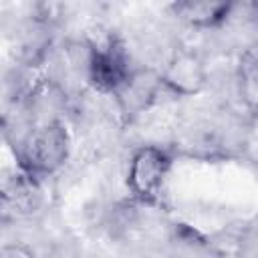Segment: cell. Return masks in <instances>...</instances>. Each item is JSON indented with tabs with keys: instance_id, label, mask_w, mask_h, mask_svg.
I'll return each instance as SVG.
<instances>
[{
	"instance_id": "obj_2",
	"label": "cell",
	"mask_w": 258,
	"mask_h": 258,
	"mask_svg": "<svg viewBox=\"0 0 258 258\" xmlns=\"http://www.w3.org/2000/svg\"><path fill=\"white\" fill-rule=\"evenodd\" d=\"M173 157L171 151L159 143L137 145L127 161L125 183L133 202L143 206H153L159 202Z\"/></svg>"
},
{
	"instance_id": "obj_6",
	"label": "cell",
	"mask_w": 258,
	"mask_h": 258,
	"mask_svg": "<svg viewBox=\"0 0 258 258\" xmlns=\"http://www.w3.org/2000/svg\"><path fill=\"white\" fill-rule=\"evenodd\" d=\"M234 93L250 117H258V50H246L234 69Z\"/></svg>"
},
{
	"instance_id": "obj_7",
	"label": "cell",
	"mask_w": 258,
	"mask_h": 258,
	"mask_svg": "<svg viewBox=\"0 0 258 258\" xmlns=\"http://www.w3.org/2000/svg\"><path fill=\"white\" fill-rule=\"evenodd\" d=\"M0 258H38V254L26 242H8L2 246Z\"/></svg>"
},
{
	"instance_id": "obj_1",
	"label": "cell",
	"mask_w": 258,
	"mask_h": 258,
	"mask_svg": "<svg viewBox=\"0 0 258 258\" xmlns=\"http://www.w3.org/2000/svg\"><path fill=\"white\" fill-rule=\"evenodd\" d=\"M73 137L64 119L30 125L16 145L18 167L38 179L50 177L64 167L71 157Z\"/></svg>"
},
{
	"instance_id": "obj_5",
	"label": "cell",
	"mask_w": 258,
	"mask_h": 258,
	"mask_svg": "<svg viewBox=\"0 0 258 258\" xmlns=\"http://www.w3.org/2000/svg\"><path fill=\"white\" fill-rule=\"evenodd\" d=\"M234 2H214V0H183L169 4L171 16L187 28L194 30H218L228 24L234 12Z\"/></svg>"
},
{
	"instance_id": "obj_3",
	"label": "cell",
	"mask_w": 258,
	"mask_h": 258,
	"mask_svg": "<svg viewBox=\"0 0 258 258\" xmlns=\"http://www.w3.org/2000/svg\"><path fill=\"white\" fill-rule=\"evenodd\" d=\"M157 75L163 93L177 99L196 97L210 85V69L206 64V58L198 50L187 46H175L163 58Z\"/></svg>"
},
{
	"instance_id": "obj_4",
	"label": "cell",
	"mask_w": 258,
	"mask_h": 258,
	"mask_svg": "<svg viewBox=\"0 0 258 258\" xmlns=\"http://www.w3.org/2000/svg\"><path fill=\"white\" fill-rule=\"evenodd\" d=\"M42 204H44V196L38 177L18 167V171L4 181L2 185L4 220H14V222L32 220L42 210Z\"/></svg>"
}]
</instances>
